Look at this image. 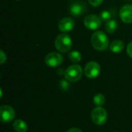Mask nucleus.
I'll return each instance as SVG.
<instances>
[{"mask_svg": "<svg viewBox=\"0 0 132 132\" xmlns=\"http://www.w3.org/2000/svg\"><path fill=\"white\" fill-rule=\"evenodd\" d=\"M63 62V56L56 52H52L48 53L45 57V63L50 67H57L62 64Z\"/></svg>", "mask_w": 132, "mask_h": 132, "instance_id": "nucleus-5", "label": "nucleus"}, {"mask_svg": "<svg viewBox=\"0 0 132 132\" xmlns=\"http://www.w3.org/2000/svg\"><path fill=\"white\" fill-rule=\"evenodd\" d=\"M119 15L125 23H132V5L128 4L122 6L120 9Z\"/></svg>", "mask_w": 132, "mask_h": 132, "instance_id": "nucleus-10", "label": "nucleus"}, {"mask_svg": "<svg viewBox=\"0 0 132 132\" xmlns=\"http://www.w3.org/2000/svg\"><path fill=\"white\" fill-rule=\"evenodd\" d=\"M115 132H118V131H115Z\"/></svg>", "mask_w": 132, "mask_h": 132, "instance_id": "nucleus-24", "label": "nucleus"}, {"mask_svg": "<svg viewBox=\"0 0 132 132\" xmlns=\"http://www.w3.org/2000/svg\"><path fill=\"white\" fill-rule=\"evenodd\" d=\"M13 128L16 132H26L28 126L24 121L19 119L13 122Z\"/></svg>", "mask_w": 132, "mask_h": 132, "instance_id": "nucleus-13", "label": "nucleus"}, {"mask_svg": "<svg viewBox=\"0 0 132 132\" xmlns=\"http://www.w3.org/2000/svg\"><path fill=\"white\" fill-rule=\"evenodd\" d=\"M72 46V39L68 34L59 35L55 39V47L60 53H67Z\"/></svg>", "mask_w": 132, "mask_h": 132, "instance_id": "nucleus-2", "label": "nucleus"}, {"mask_svg": "<svg viewBox=\"0 0 132 132\" xmlns=\"http://www.w3.org/2000/svg\"><path fill=\"white\" fill-rule=\"evenodd\" d=\"M87 9V5L84 2H76L70 7V12L73 16H80L83 15Z\"/></svg>", "mask_w": 132, "mask_h": 132, "instance_id": "nucleus-11", "label": "nucleus"}, {"mask_svg": "<svg viewBox=\"0 0 132 132\" xmlns=\"http://www.w3.org/2000/svg\"><path fill=\"white\" fill-rule=\"evenodd\" d=\"M84 24L86 28L90 30L97 29L101 25V19L95 15H89L84 20Z\"/></svg>", "mask_w": 132, "mask_h": 132, "instance_id": "nucleus-8", "label": "nucleus"}, {"mask_svg": "<svg viewBox=\"0 0 132 132\" xmlns=\"http://www.w3.org/2000/svg\"><path fill=\"white\" fill-rule=\"evenodd\" d=\"M75 26V22L72 18L64 17L60 20L58 27L59 29L63 32H69L73 30Z\"/></svg>", "mask_w": 132, "mask_h": 132, "instance_id": "nucleus-9", "label": "nucleus"}, {"mask_svg": "<svg viewBox=\"0 0 132 132\" xmlns=\"http://www.w3.org/2000/svg\"><path fill=\"white\" fill-rule=\"evenodd\" d=\"M100 18L102 21H104V22H108L111 20V12L108 11V10H104V11H102L100 14Z\"/></svg>", "mask_w": 132, "mask_h": 132, "instance_id": "nucleus-17", "label": "nucleus"}, {"mask_svg": "<svg viewBox=\"0 0 132 132\" xmlns=\"http://www.w3.org/2000/svg\"><path fill=\"white\" fill-rule=\"evenodd\" d=\"M6 59H7V57H6V54L4 53V51L2 50L1 51H0V63L1 64H3L5 61H6Z\"/></svg>", "mask_w": 132, "mask_h": 132, "instance_id": "nucleus-19", "label": "nucleus"}, {"mask_svg": "<svg viewBox=\"0 0 132 132\" xmlns=\"http://www.w3.org/2000/svg\"><path fill=\"white\" fill-rule=\"evenodd\" d=\"M124 48H125V44L120 39L114 40L110 45V50L114 53H121L124 50Z\"/></svg>", "mask_w": 132, "mask_h": 132, "instance_id": "nucleus-12", "label": "nucleus"}, {"mask_svg": "<svg viewBox=\"0 0 132 132\" xmlns=\"http://www.w3.org/2000/svg\"><path fill=\"white\" fill-rule=\"evenodd\" d=\"M101 73V67L95 61L89 62L84 68V74L89 79L96 78Z\"/></svg>", "mask_w": 132, "mask_h": 132, "instance_id": "nucleus-6", "label": "nucleus"}, {"mask_svg": "<svg viewBox=\"0 0 132 132\" xmlns=\"http://www.w3.org/2000/svg\"><path fill=\"white\" fill-rule=\"evenodd\" d=\"M118 28V22L114 20V19H111L110 21H108L105 26V29L106 31L108 33H114Z\"/></svg>", "mask_w": 132, "mask_h": 132, "instance_id": "nucleus-14", "label": "nucleus"}, {"mask_svg": "<svg viewBox=\"0 0 132 132\" xmlns=\"http://www.w3.org/2000/svg\"><path fill=\"white\" fill-rule=\"evenodd\" d=\"M127 53H128V55L131 57L132 58V41L130 42L128 45V47H127Z\"/></svg>", "mask_w": 132, "mask_h": 132, "instance_id": "nucleus-21", "label": "nucleus"}, {"mask_svg": "<svg viewBox=\"0 0 132 132\" xmlns=\"http://www.w3.org/2000/svg\"><path fill=\"white\" fill-rule=\"evenodd\" d=\"M103 1H104V0H88L90 5H91L94 6V7H97V6H99L100 5L102 4Z\"/></svg>", "mask_w": 132, "mask_h": 132, "instance_id": "nucleus-18", "label": "nucleus"}, {"mask_svg": "<svg viewBox=\"0 0 132 132\" xmlns=\"http://www.w3.org/2000/svg\"><path fill=\"white\" fill-rule=\"evenodd\" d=\"M83 75L82 67L79 65L73 64L70 66L65 70V78L70 82H77L78 81Z\"/></svg>", "mask_w": 132, "mask_h": 132, "instance_id": "nucleus-3", "label": "nucleus"}, {"mask_svg": "<svg viewBox=\"0 0 132 132\" xmlns=\"http://www.w3.org/2000/svg\"><path fill=\"white\" fill-rule=\"evenodd\" d=\"M105 97L102 94H97L94 97V103L98 107H101L102 105H104L105 104Z\"/></svg>", "mask_w": 132, "mask_h": 132, "instance_id": "nucleus-16", "label": "nucleus"}, {"mask_svg": "<svg viewBox=\"0 0 132 132\" xmlns=\"http://www.w3.org/2000/svg\"><path fill=\"white\" fill-rule=\"evenodd\" d=\"M91 120L97 125H103L108 120V113L102 107H97L91 112Z\"/></svg>", "mask_w": 132, "mask_h": 132, "instance_id": "nucleus-4", "label": "nucleus"}, {"mask_svg": "<svg viewBox=\"0 0 132 132\" xmlns=\"http://www.w3.org/2000/svg\"><path fill=\"white\" fill-rule=\"evenodd\" d=\"M16 1H19V0H16Z\"/></svg>", "mask_w": 132, "mask_h": 132, "instance_id": "nucleus-23", "label": "nucleus"}, {"mask_svg": "<svg viewBox=\"0 0 132 132\" xmlns=\"http://www.w3.org/2000/svg\"><path fill=\"white\" fill-rule=\"evenodd\" d=\"M60 87H61V88H62L63 90H67V89L69 88L70 85H69V84H68V82H67V80H63L60 81Z\"/></svg>", "mask_w": 132, "mask_h": 132, "instance_id": "nucleus-20", "label": "nucleus"}, {"mask_svg": "<svg viewBox=\"0 0 132 132\" xmlns=\"http://www.w3.org/2000/svg\"><path fill=\"white\" fill-rule=\"evenodd\" d=\"M91 44L97 51H104L108 48L109 39L103 31H96L91 36Z\"/></svg>", "mask_w": 132, "mask_h": 132, "instance_id": "nucleus-1", "label": "nucleus"}, {"mask_svg": "<svg viewBox=\"0 0 132 132\" xmlns=\"http://www.w3.org/2000/svg\"><path fill=\"white\" fill-rule=\"evenodd\" d=\"M68 56H69V59L73 63H79L82 59L81 53L78 51H72L69 53Z\"/></svg>", "mask_w": 132, "mask_h": 132, "instance_id": "nucleus-15", "label": "nucleus"}, {"mask_svg": "<svg viewBox=\"0 0 132 132\" xmlns=\"http://www.w3.org/2000/svg\"><path fill=\"white\" fill-rule=\"evenodd\" d=\"M67 132H82V131L79 128H70V130H68Z\"/></svg>", "mask_w": 132, "mask_h": 132, "instance_id": "nucleus-22", "label": "nucleus"}, {"mask_svg": "<svg viewBox=\"0 0 132 132\" xmlns=\"http://www.w3.org/2000/svg\"><path fill=\"white\" fill-rule=\"evenodd\" d=\"M0 117L2 122L9 123L15 118V112L12 107L9 105H2L0 108Z\"/></svg>", "mask_w": 132, "mask_h": 132, "instance_id": "nucleus-7", "label": "nucleus"}]
</instances>
